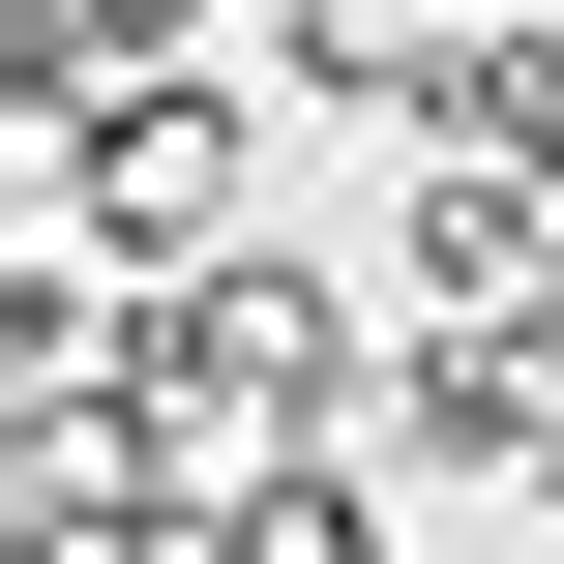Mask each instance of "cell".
I'll list each match as a JSON object with an SVG mask.
<instances>
[{
  "instance_id": "obj_1",
  "label": "cell",
  "mask_w": 564,
  "mask_h": 564,
  "mask_svg": "<svg viewBox=\"0 0 564 564\" xmlns=\"http://www.w3.org/2000/svg\"><path fill=\"white\" fill-rule=\"evenodd\" d=\"M387 387H416V327H387L357 268H297V238H238V268L149 297V416H178V476H327V446H387Z\"/></svg>"
},
{
  "instance_id": "obj_2",
  "label": "cell",
  "mask_w": 564,
  "mask_h": 564,
  "mask_svg": "<svg viewBox=\"0 0 564 564\" xmlns=\"http://www.w3.org/2000/svg\"><path fill=\"white\" fill-rule=\"evenodd\" d=\"M30 178H59V268L178 297V268L268 238V59H208V89H89V119H30Z\"/></svg>"
},
{
  "instance_id": "obj_3",
  "label": "cell",
  "mask_w": 564,
  "mask_h": 564,
  "mask_svg": "<svg viewBox=\"0 0 564 564\" xmlns=\"http://www.w3.org/2000/svg\"><path fill=\"white\" fill-rule=\"evenodd\" d=\"M178 535H208V476L149 387H0V564H178Z\"/></svg>"
},
{
  "instance_id": "obj_4",
  "label": "cell",
  "mask_w": 564,
  "mask_h": 564,
  "mask_svg": "<svg viewBox=\"0 0 564 564\" xmlns=\"http://www.w3.org/2000/svg\"><path fill=\"white\" fill-rule=\"evenodd\" d=\"M387 327H564V178L416 149V208H387Z\"/></svg>"
},
{
  "instance_id": "obj_5",
  "label": "cell",
  "mask_w": 564,
  "mask_h": 564,
  "mask_svg": "<svg viewBox=\"0 0 564 564\" xmlns=\"http://www.w3.org/2000/svg\"><path fill=\"white\" fill-rule=\"evenodd\" d=\"M387 476H446V506H564V327H416Z\"/></svg>"
},
{
  "instance_id": "obj_6",
  "label": "cell",
  "mask_w": 564,
  "mask_h": 564,
  "mask_svg": "<svg viewBox=\"0 0 564 564\" xmlns=\"http://www.w3.org/2000/svg\"><path fill=\"white\" fill-rule=\"evenodd\" d=\"M238 30L208 0H0V119H89V89H208Z\"/></svg>"
},
{
  "instance_id": "obj_7",
  "label": "cell",
  "mask_w": 564,
  "mask_h": 564,
  "mask_svg": "<svg viewBox=\"0 0 564 564\" xmlns=\"http://www.w3.org/2000/svg\"><path fill=\"white\" fill-rule=\"evenodd\" d=\"M446 30H476V0H268V89H297V119H387V149H416Z\"/></svg>"
},
{
  "instance_id": "obj_8",
  "label": "cell",
  "mask_w": 564,
  "mask_h": 564,
  "mask_svg": "<svg viewBox=\"0 0 564 564\" xmlns=\"http://www.w3.org/2000/svg\"><path fill=\"white\" fill-rule=\"evenodd\" d=\"M416 149H506V178H564V0H476V30H446Z\"/></svg>"
},
{
  "instance_id": "obj_9",
  "label": "cell",
  "mask_w": 564,
  "mask_h": 564,
  "mask_svg": "<svg viewBox=\"0 0 564 564\" xmlns=\"http://www.w3.org/2000/svg\"><path fill=\"white\" fill-rule=\"evenodd\" d=\"M178 564H387V446H327V476H208Z\"/></svg>"
}]
</instances>
